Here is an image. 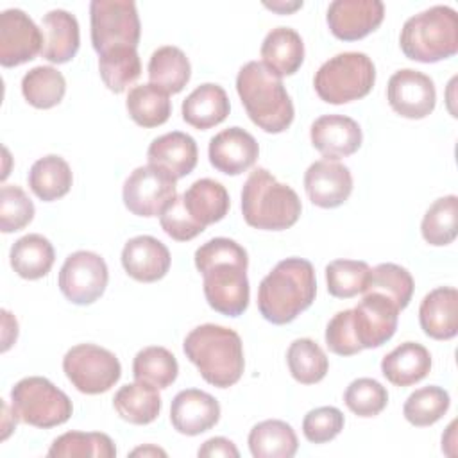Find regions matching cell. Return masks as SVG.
Here are the masks:
<instances>
[{
	"label": "cell",
	"instance_id": "cell-1",
	"mask_svg": "<svg viewBox=\"0 0 458 458\" xmlns=\"http://www.w3.org/2000/svg\"><path fill=\"white\" fill-rule=\"evenodd\" d=\"M208 304L227 317H240L249 306L247 250L231 238H211L195 250Z\"/></svg>",
	"mask_w": 458,
	"mask_h": 458
},
{
	"label": "cell",
	"instance_id": "cell-2",
	"mask_svg": "<svg viewBox=\"0 0 458 458\" xmlns=\"http://www.w3.org/2000/svg\"><path fill=\"white\" fill-rule=\"evenodd\" d=\"M315 295L317 279L313 265L304 258H286L259 283L258 310L265 320L283 326L308 310Z\"/></svg>",
	"mask_w": 458,
	"mask_h": 458
},
{
	"label": "cell",
	"instance_id": "cell-3",
	"mask_svg": "<svg viewBox=\"0 0 458 458\" xmlns=\"http://www.w3.org/2000/svg\"><path fill=\"white\" fill-rule=\"evenodd\" d=\"M182 351L204 381L216 388L233 386L243 374V344L231 327L218 324L197 326L186 335Z\"/></svg>",
	"mask_w": 458,
	"mask_h": 458
},
{
	"label": "cell",
	"instance_id": "cell-4",
	"mask_svg": "<svg viewBox=\"0 0 458 458\" xmlns=\"http://www.w3.org/2000/svg\"><path fill=\"white\" fill-rule=\"evenodd\" d=\"M236 91L249 118L265 132L277 134L293 122V102L276 73L263 63L249 61L236 75Z\"/></svg>",
	"mask_w": 458,
	"mask_h": 458
},
{
	"label": "cell",
	"instance_id": "cell-5",
	"mask_svg": "<svg viewBox=\"0 0 458 458\" xmlns=\"http://www.w3.org/2000/svg\"><path fill=\"white\" fill-rule=\"evenodd\" d=\"M302 211L299 195L288 184L279 182L267 168H254L242 190L243 220L261 231H283L292 227Z\"/></svg>",
	"mask_w": 458,
	"mask_h": 458
},
{
	"label": "cell",
	"instance_id": "cell-6",
	"mask_svg": "<svg viewBox=\"0 0 458 458\" xmlns=\"http://www.w3.org/2000/svg\"><path fill=\"white\" fill-rule=\"evenodd\" d=\"M403 54L419 63H437L458 52V14L449 5H433L410 16L399 36Z\"/></svg>",
	"mask_w": 458,
	"mask_h": 458
},
{
	"label": "cell",
	"instance_id": "cell-7",
	"mask_svg": "<svg viewBox=\"0 0 458 458\" xmlns=\"http://www.w3.org/2000/svg\"><path fill=\"white\" fill-rule=\"evenodd\" d=\"M376 82V66L363 52H342L327 59L315 73L313 86L320 100L347 104L367 97Z\"/></svg>",
	"mask_w": 458,
	"mask_h": 458
},
{
	"label": "cell",
	"instance_id": "cell-8",
	"mask_svg": "<svg viewBox=\"0 0 458 458\" xmlns=\"http://www.w3.org/2000/svg\"><path fill=\"white\" fill-rule=\"evenodd\" d=\"M11 404L21 422L43 429L64 424L73 411L70 397L41 376L20 379L11 388Z\"/></svg>",
	"mask_w": 458,
	"mask_h": 458
},
{
	"label": "cell",
	"instance_id": "cell-9",
	"mask_svg": "<svg viewBox=\"0 0 458 458\" xmlns=\"http://www.w3.org/2000/svg\"><path fill=\"white\" fill-rule=\"evenodd\" d=\"M89 23L91 45L98 55L118 47H138L141 23L132 0H93Z\"/></svg>",
	"mask_w": 458,
	"mask_h": 458
},
{
	"label": "cell",
	"instance_id": "cell-10",
	"mask_svg": "<svg viewBox=\"0 0 458 458\" xmlns=\"http://www.w3.org/2000/svg\"><path fill=\"white\" fill-rule=\"evenodd\" d=\"M63 370L68 381L88 395L107 392L122 376L118 358L95 344H79L68 349L63 358Z\"/></svg>",
	"mask_w": 458,
	"mask_h": 458
},
{
	"label": "cell",
	"instance_id": "cell-11",
	"mask_svg": "<svg viewBox=\"0 0 458 458\" xmlns=\"http://www.w3.org/2000/svg\"><path fill=\"white\" fill-rule=\"evenodd\" d=\"M175 182L172 175L157 166H138L123 182V204L132 215L157 216L177 195Z\"/></svg>",
	"mask_w": 458,
	"mask_h": 458
},
{
	"label": "cell",
	"instance_id": "cell-12",
	"mask_svg": "<svg viewBox=\"0 0 458 458\" xmlns=\"http://www.w3.org/2000/svg\"><path fill=\"white\" fill-rule=\"evenodd\" d=\"M109 270L102 256L91 250L72 252L59 270V290L73 304L86 306L102 297Z\"/></svg>",
	"mask_w": 458,
	"mask_h": 458
},
{
	"label": "cell",
	"instance_id": "cell-13",
	"mask_svg": "<svg viewBox=\"0 0 458 458\" xmlns=\"http://www.w3.org/2000/svg\"><path fill=\"white\" fill-rule=\"evenodd\" d=\"M386 98L397 114L410 120H420L435 109V82L429 75L419 70L403 68L388 79Z\"/></svg>",
	"mask_w": 458,
	"mask_h": 458
},
{
	"label": "cell",
	"instance_id": "cell-14",
	"mask_svg": "<svg viewBox=\"0 0 458 458\" xmlns=\"http://www.w3.org/2000/svg\"><path fill=\"white\" fill-rule=\"evenodd\" d=\"M43 50V32L21 9L0 14V64L5 68L32 61Z\"/></svg>",
	"mask_w": 458,
	"mask_h": 458
},
{
	"label": "cell",
	"instance_id": "cell-15",
	"mask_svg": "<svg viewBox=\"0 0 458 458\" xmlns=\"http://www.w3.org/2000/svg\"><path fill=\"white\" fill-rule=\"evenodd\" d=\"M399 308L388 297L369 292L352 308V322L358 342L363 349H374L386 344L395 329L399 318Z\"/></svg>",
	"mask_w": 458,
	"mask_h": 458
},
{
	"label": "cell",
	"instance_id": "cell-16",
	"mask_svg": "<svg viewBox=\"0 0 458 458\" xmlns=\"http://www.w3.org/2000/svg\"><path fill=\"white\" fill-rule=\"evenodd\" d=\"M385 18L379 0H335L327 7V25L335 38L356 41L374 32Z\"/></svg>",
	"mask_w": 458,
	"mask_h": 458
},
{
	"label": "cell",
	"instance_id": "cell-17",
	"mask_svg": "<svg viewBox=\"0 0 458 458\" xmlns=\"http://www.w3.org/2000/svg\"><path fill=\"white\" fill-rule=\"evenodd\" d=\"M304 190L315 206L338 208L352 191L351 170L335 159H318L304 172Z\"/></svg>",
	"mask_w": 458,
	"mask_h": 458
},
{
	"label": "cell",
	"instance_id": "cell-18",
	"mask_svg": "<svg viewBox=\"0 0 458 458\" xmlns=\"http://www.w3.org/2000/svg\"><path fill=\"white\" fill-rule=\"evenodd\" d=\"M208 156L215 170L225 175H240L256 163L259 147L250 132L234 125L209 140Z\"/></svg>",
	"mask_w": 458,
	"mask_h": 458
},
{
	"label": "cell",
	"instance_id": "cell-19",
	"mask_svg": "<svg viewBox=\"0 0 458 458\" xmlns=\"http://www.w3.org/2000/svg\"><path fill=\"white\" fill-rule=\"evenodd\" d=\"M313 147L326 159H340L354 154L363 141L361 127L356 120L345 114L318 116L310 129Z\"/></svg>",
	"mask_w": 458,
	"mask_h": 458
},
{
	"label": "cell",
	"instance_id": "cell-20",
	"mask_svg": "<svg viewBox=\"0 0 458 458\" xmlns=\"http://www.w3.org/2000/svg\"><path fill=\"white\" fill-rule=\"evenodd\" d=\"M220 419L218 401L199 388L181 390L170 406V422L181 435L195 437L211 429Z\"/></svg>",
	"mask_w": 458,
	"mask_h": 458
},
{
	"label": "cell",
	"instance_id": "cell-21",
	"mask_svg": "<svg viewBox=\"0 0 458 458\" xmlns=\"http://www.w3.org/2000/svg\"><path fill=\"white\" fill-rule=\"evenodd\" d=\"M170 250L168 247L148 234H140L131 240L122 249L123 270L140 283H154L166 276L170 270Z\"/></svg>",
	"mask_w": 458,
	"mask_h": 458
},
{
	"label": "cell",
	"instance_id": "cell-22",
	"mask_svg": "<svg viewBox=\"0 0 458 458\" xmlns=\"http://www.w3.org/2000/svg\"><path fill=\"white\" fill-rule=\"evenodd\" d=\"M199 157L195 140L181 131H172L152 140L147 150L148 165L161 168L175 181L193 172Z\"/></svg>",
	"mask_w": 458,
	"mask_h": 458
},
{
	"label": "cell",
	"instance_id": "cell-23",
	"mask_svg": "<svg viewBox=\"0 0 458 458\" xmlns=\"http://www.w3.org/2000/svg\"><path fill=\"white\" fill-rule=\"evenodd\" d=\"M422 331L435 340H451L458 333V292L453 286L431 290L419 306Z\"/></svg>",
	"mask_w": 458,
	"mask_h": 458
},
{
	"label": "cell",
	"instance_id": "cell-24",
	"mask_svg": "<svg viewBox=\"0 0 458 458\" xmlns=\"http://www.w3.org/2000/svg\"><path fill=\"white\" fill-rule=\"evenodd\" d=\"M43 50L41 55L55 64L75 57L81 45L77 18L64 9H52L41 20Z\"/></svg>",
	"mask_w": 458,
	"mask_h": 458
},
{
	"label": "cell",
	"instance_id": "cell-25",
	"mask_svg": "<svg viewBox=\"0 0 458 458\" xmlns=\"http://www.w3.org/2000/svg\"><path fill=\"white\" fill-rule=\"evenodd\" d=\"M181 111H182V120L188 125L199 131H206L222 123L227 118L231 111V104L222 86L213 82H204L197 86L182 100Z\"/></svg>",
	"mask_w": 458,
	"mask_h": 458
},
{
	"label": "cell",
	"instance_id": "cell-26",
	"mask_svg": "<svg viewBox=\"0 0 458 458\" xmlns=\"http://www.w3.org/2000/svg\"><path fill=\"white\" fill-rule=\"evenodd\" d=\"M261 63L277 77L293 75L304 61V43L292 27L272 29L261 43Z\"/></svg>",
	"mask_w": 458,
	"mask_h": 458
},
{
	"label": "cell",
	"instance_id": "cell-27",
	"mask_svg": "<svg viewBox=\"0 0 458 458\" xmlns=\"http://www.w3.org/2000/svg\"><path fill=\"white\" fill-rule=\"evenodd\" d=\"M431 370L429 351L417 342H404L381 360L383 376L395 386H411Z\"/></svg>",
	"mask_w": 458,
	"mask_h": 458
},
{
	"label": "cell",
	"instance_id": "cell-28",
	"mask_svg": "<svg viewBox=\"0 0 458 458\" xmlns=\"http://www.w3.org/2000/svg\"><path fill=\"white\" fill-rule=\"evenodd\" d=\"M182 202L188 215L202 227L220 222L227 215L231 204L225 186L208 177L195 181L182 193Z\"/></svg>",
	"mask_w": 458,
	"mask_h": 458
},
{
	"label": "cell",
	"instance_id": "cell-29",
	"mask_svg": "<svg viewBox=\"0 0 458 458\" xmlns=\"http://www.w3.org/2000/svg\"><path fill=\"white\" fill-rule=\"evenodd\" d=\"M9 261L20 277L34 281L45 277L50 272L55 261V252L48 238L38 233H30L13 243Z\"/></svg>",
	"mask_w": 458,
	"mask_h": 458
},
{
	"label": "cell",
	"instance_id": "cell-30",
	"mask_svg": "<svg viewBox=\"0 0 458 458\" xmlns=\"http://www.w3.org/2000/svg\"><path fill=\"white\" fill-rule=\"evenodd\" d=\"M157 390L159 388L143 381L127 383L114 394L113 406L116 413L131 424H150L161 411V395Z\"/></svg>",
	"mask_w": 458,
	"mask_h": 458
},
{
	"label": "cell",
	"instance_id": "cell-31",
	"mask_svg": "<svg viewBox=\"0 0 458 458\" xmlns=\"http://www.w3.org/2000/svg\"><path fill=\"white\" fill-rule=\"evenodd\" d=\"M29 186L43 202H52L64 197L73 182L70 165L55 154H48L34 161L29 170Z\"/></svg>",
	"mask_w": 458,
	"mask_h": 458
},
{
	"label": "cell",
	"instance_id": "cell-32",
	"mask_svg": "<svg viewBox=\"0 0 458 458\" xmlns=\"http://www.w3.org/2000/svg\"><path fill=\"white\" fill-rule=\"evenodd\" d=\"M297 447V435L284 420L258 422L249 433V449L254 458H292Z\"/></svg>",
	"mask_w": 458,
	"mask_h": 458
},
{
	"label": "cell",
	"instance_id": "cell-33",
	"mask_svg": "<svg viewBox=\"0 0 458 458\" xmlns=\"http://www.w3.org/2000/svg\"><path fill=\"white\" fill-rule=\"evenodd\" d=\"M190 77L191 64L181 48L174 45H165L152 52L148 61L150 84L161 88L170 95L182 91Z\"/></svg>",
	"mask_w": 458,
	"mask_h": 458
},
{
	"label": "cell",
	"instance_id": "cell-34",
	"mask_svg": "<svg viewBox=\"0 0 458 458\" xmlns=\"http://www.w3.org/2000/svg\"><path fill=\"white\" fill-rule=\"evenodd\" d=\"M125 107L129 116L141 127L163 125L172 114V102L166 91L154 84H140L129 89Z\"/></svg>",
	"mask_w": 458,
	"mask_h": 458
},
{
	"label": "cell",
	"instance_id": "cell-35",
	"mask_svg": "<svg viewBox=\"0 0 458 458\" xmlns=\"http://www.w3.org/2000/svg\"><path fill=\"white\" fill-rule=\"evenodd\" d=\"M21 93L32 107L50 109L63 100L66 81L54 66H34L21 79Z\"/></svg>",
	"mask_w": 458,
	"mask_h": 458
},
{
	"label": "cell",
	"instance_id": "cell-36",
	"mask_svg": "<svg viewBox=\"0 0 458 458\" xmlns=\"http://www.w3.org/2000/svg\"><path fill=\"white\" fill-rule=\"evenodd\" d=\"M286 363L292 377L301 385H315L327 374L329 361L322 347L311 338H297L286 351Z\"/></svg>",
	"mask_w": 458,
	"mask_h": 458
},
{
	"label": "cell",
	"instance_id": "cell-37",
	"mask_svg": "<svg viewBox=\"0 0 458 458\" xmlns=\"http://www.w3.org/2000/svg\"><path fill=\"white\" fill-rule=\"evenodd\" d=\"M179 374L175 356L159 345H150L136 352L132 360V376L136 381L148 383L156 388H168Z\"/></svg>",
	"mask_w": 458,
	"mask_h": 458
},
{
	"label": "cell",
	"instance_id": "cell-38",
	"mask_svg": "<svg viewBox=\"0 0 458 458\" xmlns=\"http://www.w3.org/2000/svg\"><path fill=\"white\" fill-rule=\"evenodd\" d=\"M47 454L50 458H113L116 447L106 433L68 431L52 442Z\"/></svg>",
	"mask_w": 458,
	"mask_h": 458
},
{
	"label": "cell",
	"instance_id": "cell-39",
	"mask_svg": "<svg viewBox=\"0 0 458 458\" xmlns=\"http://www.w3.org/2000/svg\"><path fill=\"white\" fill-rule=\"evenodd\" d=\"M98 72L111 91L122 93L140 77L141 61L132 47L111 48L98 55Z\"/></svg>",
	"mask_w": 458,
	"mask_h": 458
},
{
	"label": "cell",
	"instance_id": "cell-40",
	"mask_svg": "<svg viewBox=\"0 0 458 458\" xmlns=\"http://www.w3.org/2000/svg\"><path fill=\"white\" fill-rule=\"evenodd\" d=\"M420 233L422 238L435 247L454 242L458 233V197L445 195L437 199L424 213Z\"/></svg>",
	"mask_w": 458,
	"mask_h": 458
},
{
	"label": "cell",
	"instance_id": "cell-41",
	"mask_svg": "<svg viewBox=\"0 0 458 458\" xmlns=\"http://www.w3.org/2000/svg\"><path fill=\"white\" fill-rule=\"evenodd\" d=\"M413 277L411 274L395 263H379L370 268L369 283L363 293L376 292L395 302L399 310H404L413 295Z\"/></svg>",
	"mask_w": 458,
	"mask_h": 458
},
{
	"label": "cell",
	"instance_id": "cell-42",
	"mask_svg": "<svg viewBox=\"0 0 458 458\" xmlns=\"http://www.w3.org/2000/svg\"><path fill=\"white\" fill-rule=\"evenodd\" d=\"M449 404V394L437 385H429L417 388L408 395L403 406V415L410 424L426 428L438 422L447 413Z\"/></svg>",
	"mask_w": 458,
	"mask_h": 458
},
{
	"label": "cell",
	"instance_id": "cell-43",
	"mask_svg": "<svg viewBox=\"0 0 458 458\" xmlns=\"http://www.w3.org/2000/svg\"><path fill=\"white\" fill-rule=\"evenodd\" d=\"M370 267L358 259H335L326 267L327 292L336 299H351L363 293Z\"/></svg>",
	"mask_w": 458,
	"mask_h": 458
},
{
	"label": "cell",
	"instance_id": "cell-44",
	"mask_svg": "<svg viewBox=\"0 0 458 458\" xmlns=\"http://www.w3.org/2000/svg\"><path fill=\"white\" fill-rule=\"evenodd\" d=\"M344 403L358 417H376L386 408L388 392L372 377H358L345 388Z\"/></svg>",
	"mask_w": 458,
	"mask_h": 458
},
{
	"label": "cell",
	"instance_id": "cell-45",
	"mask_svg": "<svg viewBox=\"0 0 458 458\" xmlns=\"http://www.w3.org/2000/svg\"><path fill=\"white\" fill-rule=\"evenodd\" d=\"M34 218V204L16 184H5L0 190V229L14 233L27 227Z\"/></svg>",
	"mask_w": 458,
	"mask_h": 458
},
{
	"label": "cell",
	"instance_id": "cell-46",
	"mask_svg": "<svg viewBox=\"0 0 458 458\" xmlns=\"http://www.w3.org/2000/svg\"><path fill=\"white\" fill-rule=\"evenodd\" d=\"M344 413L335 406L310 410L302 419V433L311 444H326L344 429Z\"/></svg>",
	"mask_w": 458,
	"mask_h": 458
},
{
	"label": "cell",
	"instance_id": "cell-47",
	"mask_svg": "<svg viewBox=\"0 0 458 458\" xmlns=\"http://www.w3.org/2000/svg\"><path fill=\"white\" fill-rule=\"evenodd\" d=\"M324 338L329 351L338 356H354L360 351H363L356 336L352 310H344L333 315V318L327 322Z\"/></svg>",
	"mask_w": 458,
	"mask_h": 458
},
{
	"label": "cell",
	"instance_id": "cell-48",
	"mask_svg": "<svg viewBox=\"0 0 458 458\" xmlns=\"http://www.w3.org/2000/svg\"><path fill=\"white\" fill-rule=\"evenodd\" d=\"M159 224L163 227V231L177 240V242H188L193 240L195 236H199L206 227H202L200 224H197L186 211L184 202H182V195H175L172 199V202L165 208V211L159 215Z\"/></svg>",
	"mask_w": 458,
	"mask_h": 458
},
{
	"label": "cell",
	"instance_id": "cell-49",
	"mask_svg": "<svg viewBox=\"0 0 458 458\" xmlns=\"http://www.w3.org/2000/svg\"><path fill=\"white\" fill-rule=\"evenodd\" d=\"M199 456H233V458H238L240 456V451L236 449V445L229 440V438H224V437H213L209 440H206L199 451H197Z\"/></svg>",
	"mask_w": 458,
	"mask_h": 458
},
{
	"label": "cell",
	"instance_id": "cell-50",
	"mask_svg": "<svg viewBox=\"0 0 458 458\" xmlns=\"http://www.w3.org/2000/svg\"><path fill=\"white\" fill-rule=\"evenodd\" d=\"M166 456V453L156 445H143V447H136L134 451H131V456Z\"/></svg>",
	"mask_w": 458,
	"mask_h": 458
},
{
	"label": "cell",
	"instance_id": "cell-51",
	"mask_svg": "<svg viewBox=\"0 0 458 458\" xmlns=\"http://www.w3.org/2000/svg\"><path fill=\"white\" fill-rule=\"evenodd\" d=\"M268 9L272 11H277V13H292L299 7H302V2H292V4H284V2H274V4H265Z\"/></svg>",
	"mask_w": 458,
	"mask_h": 458
}]
</instances>
